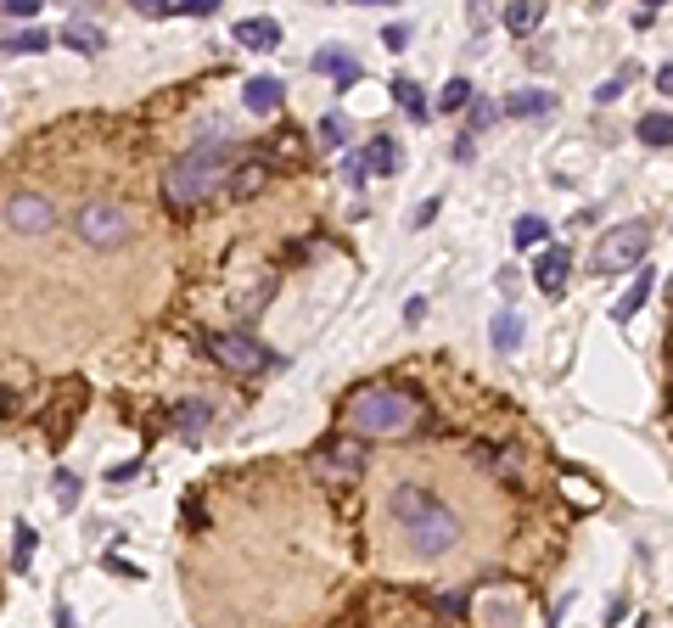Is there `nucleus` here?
<instances>
[{
    "label": "nucleus",
    "instance_id": "nucleus-1",
    "mask_svg": "<svg viewBox=\"0 0 673 628\" xmlns=\"http://www.w3.org/2000/svg\"><path fill=\"white\" fill-rule=\"evenodd\" d=\"M387 516H393V528L416 544L421 556H444V550H455V544H460V516L449 511L432 488H421V483H399V488H393Z\"/></svg>",
    "mask_w": 673,
    "mask_h": 628
},
{
    "label": "nucleus",
    "instance_id": "nucleus-2",
    "mask_svg": "<svg viewBox=\"0 0 673 628\" xmlns=\"http://www.w3.org/2000/svg\"><path fill=\"white\" fill-rule=\"evenodd\" d=\"M225 180H230V146L225 141H208V146H191L186 157H174V169H169V180H163V191H169L174 208H191V202L214 197Z\"/></svg>",
    "mask_w": 673,
    "mask_h": 628
},
{
    "label": "nucleus",
    "instance_id": "nucleus-3",
    "mask_svg": "<svg viewBox=\"0 0 673 628\" xmlns=\"http://www.w3.org/2000/svg\"><path fill=\"white\" fill-rule=\"evenodd\" d=\"M348 421H354L359 432H404L416 421V399H410L404 387H365V393H354V404H348Z\"/></svg>",
    "mask_w": 673,
    "mask_h": 628
},
{
    "label": "nucleus",
    "instance_id": "nucleus-4",
    "mask_svg": "<svg viewBox=\"0 0 673 628\" xmlns=\"http://www.w3.org/2000/svg\"><path fill=\"white\" fill-rule=\"evenodd\" d=\"M73 236L96 253H113L129 242V214L118 202H85V208H73Z\"/></svg>",
    "mask_w": 673,
    "mask_h": 628
},
{
    "label": "nucleus",
    "instance_id": "nucleus-5",
    "mask_svg": "<svg viewBox=\"0 0 673 628\" xmlns=\"http://www.w3.org/2000/svg\"><path fill=\"white\" fill-rule=\"evenodd\" d=\"M645 253H651V225H645V219H629V225H617V230L601 236V247H595V270L623 275V270H634Z\"/></svg>",
    "mask_w": 673,
    "mask_h": 628
},
{
    "label": "nucleus",
    "instance_id": "nucleus-6",
    "mask_svg": "<svg viewBox=\"0 0 673 628\" xmlns=\"http://www.w3.org/2000/svg\"><path fill=\"white\" fill-rule=\"evenodd\" d=\"M315 471L326 477V483L337 488H354L359 477H365V443L359 438H331L315 449Z\"/></svg>",
    "mask_w": 673,
    "mask_h": 628
},
{
    "label": "nucleus",
    "instance_id": "nucleus-7",
    "mask_svg": "<svg viewBox=\"0 0 673 628\" xmlns=\"http://www.w3.org/2000/svg\"><path fill=\"white\" fill-rule=\"evenodd\" d=\"M0 214H6V230H17V236H45V230H57V202L45 197V191H12Z\"/></svg>",
    "mask_w": 673,
    "mask_h": 628
},
{
    "label": "nucleus",
    "instance_id": "nucleus-8",
    "mask_svg": "<svg viewBox=\"0 0 673 628\" xmlns=\"http://www.w3.org/2000/svg\"><path fill=\"white\" fill-rule=\"evenodd\" d=\"M202 348H208L225 371H264V365H270V354H264L253 337H242V331H208Z\"/></svg>",
    "mask_w": 673,
    "mask_h": 628
},
{
    "label": "nucleus",
    "instance_id": "nucleus-9",
    "mask_svg": "<svg viewBox=\"0 0 673 628\" xmlns=\"http://www.w3.org/2000/svg\"><path fill=\"white\" fill-rule=\"evenodd\" d=\"M281 79H270V73H258V79H247V90H242V101H247V113H258V118H270V113H281Z\"/></svg>",
    "mask_w": 673,
    "mask_h": 628
},
{
    "label": "nucleus",
    "instance_id": "nucleus-10",
    "mask_svg": "<svg viewBox=\"0 0 673 628\" xmlns=\"http://www.w3.org/2000/svg\"><path fill=\"white\" fill-rule=\"evenodd\" d=\"M315 73H326V79H337V85H359V62L348 57L343 45H326V51H315Z\"/></svg>",
    "mask_w": 673,
    "mask_h": 628
},
{
    "label": "nucleus",
    "instance_id": "nucleus-11",
    "mask_svg": "<svg viewBox=\"0 0 673 628\" xmlns=\"http://www.w3.org/2000/svg\"><path fill=\"white\" fill-rule=\"evenodd\" d=\"M567 270H573L567 247H545V253H539V264H533V281H539V292H561Z\"/></svg>",
    "mask_w": 673,
    "mask_h": 628
},
{
    "label": "nucleus",
    "instance_id": "nucleus-12",
    "mask_svg": "<svg viewBox=\"0 0 673 628\" xmlns=\"http://www.w3.org/2000/svg\"><path fill=\"white\" fill-rule=\"evenodd\" d=\"M236 40H242L247 51H275V45H281V23H275V17H242V23H236Z\"/></svg>",
    "mask_w": 673,
    "mask_h": 628
},
{
    "label": "nucleus",
    "instance_id": "nucleus-13",
    "mask_svg": "<svg viewBox=\"0 0 673 628\" xmlns=\"http://www.w3.org/2000/svg\"><path fill=\"white\" fill-rule=\"evenodd\" d=\"M264 180H270V163H230V180L225 186L236 191V197H253V191H264Z\"/></svg>",
    "mask_w": 673,
    "mask_h": 628
},
{
    "label": "nucleus",
    "instance_id": "nucleus-14",
    "mask_svg": "<svg viewBox=\"0 0 673 628\" xmlns=\"http://www.w3.org/2000/svg\"><path fill=\"white\" fill-rule=\"evenodd\" d=\"M62 45H68V51L96 57V51H107V34H101L96 23H62Z\"/></svg>",
    "mask_w": 673,
    "mask_h": 628
},
{
    "label": "nucleus",
    "instance_id": "nucleus-15",
    "mask_svg": "<svg viewBox=\"0 0 673 628\" xmlns=\"http://www.w3.org/2000/svg\"><path fill=\"white\" fill-rule=\"evenodd\" d=\"M500 23L511 34H533L539 23H545V6H539V0H516V6H505V12H500Z\"/></svg>",
    "mask_w": 673,
    "mask_h": 628
},
{
    "label": "nucleus",
    "instance_id": "nucleus-16",
    "mask_svg": "<svg viewBox=\"0 0 673 628\" xmlns=\"http://www.w3.org/2000/svg\"><path fill=\"white\" fill-rule=\"evenodd\" d=\"M651 286H657V270H640V275H634V286H629V292H623V298H617V320H629V314H640L645 309V298H651Z\"/></svg>",
    "mask_w": 673,
    "mask_h": 628
},
{
    "label": "nucleus",
    "instance_id": "nucleus-17",
    "mask_svg": "<svg viewBox=\"0 0 673 628\" xmlns=\"http://www.w3.org/2000/svg\"><path fill=\"white\" fill-rule=\"evenodd\" d=\"M550 101H556L550 90H516V96L505 101V113L511 118H539V113H550Z\"/></svg>",
    "mask_w": 673,
    "mask_h": 628
},
{
    "label": "nucleus",
    "instance_id": "nucleus-18",
    "mask_svg": "<svg viewBox=\"0 0 673 628\" xmlns=\"http://www.w3.org/2000/svg\"><path fill=\"white\" fill-rule=\"evenodd\" d=\"M488 337H494L500 354H516V343H522V320H516L511 309H500V314H494V326H488Z\"/></svg>",
    "mask_w": 673,
    "mask_h": 628
},
{
    "label": "nucleus",
    "instance_id": "nucleus-19",
    "mask_svg": "<svg viewBox=\"0 0 673 628\" xmlns=\"http://www.w3.org/2000/svg\"><path fill=\"white\" fill-rule=\"evenodd\" d=\"M359 163H365V169H376V174H393V169L404 163V157H399V146H393V141L382 135V141L365 146V157H359Z\"/></svg>",
    "mask_w": 673,
    "mask_h": 628
},
{
    "label": "nucleus",
    "instance_id": "nucleus-20",
    "mask_svg": "<svg viewBox=\"0 0 673 628\" xmlns=\"http://www.w3.org/2000/svg\"><path fill=\"white\" fill-rule=\"evenodd\" d=\"M640 141H645V146H657V152L673 141V118L662 113V107H657V113H645V118H640Z\"/></svg>",
    "mask_w": 673,
    "mask_h": 628
},
{
    "label": "nucleus",
    "instance_id": "nucleus-21",
    "mask_svg": "<svg viewBox=\"0 0 673 628\" xmlns=\"http://www.w3.org/2000/svg\"><path fill=\"white\" fill-rule=\"evenodd\" d=\"M34 544H40V533H34L29 522H17V539H12V567H17V572L34 567Z\"/></svg>",
    "mask_w": 673,
    "mask_h": 628
},
{
    "label": "nucleus",
    "instance_id": "nucleus-22",
    "mask_svg": "<svg viewBox=\"0 0 673 628\" xmlns=\"http://www.w3.org/2000/svg\"><path fill=\"white\" fill-rule=\"evenodd\" d=\"M545 236H550V225H545L539 214H522V219H516V230H511V242H516V247H539Z\"/></svg>",
    "mask_w": 673,
    "mask_h": 628
},
{
    "label": "nucleus",
    "instance_id": "nucleus-23",
    "mask_svg": "<svg viewBox=\"0 0 673 628\" xmlns=\"http://www.w3.org/2000/svg\"><path fill=\"white\" fill-rule=\"evenodd\" d=\"M214 427V410H208V404H180V432H186V438H197V432H208Z\"/></svg>",
    "mask_w": 673,
    "mask_h": 628
},
{
    "label": "nucleus",
    "instance_id": "nucleus-24",
    "mask_svg": "<svg viewBox=\"0 0 673 628\" xmlns=\"http://www.w3.org/2000/svg\"><path fill=\"white\" fill-rule=\"evenodd\" d=\"M348 135H354L348 113H326V118H320V146H348Z\"/></svg>",
    "mask_w": 673,
    "mask_h": 628
},
{
    "label": "nucleus",
    "instance_id": "nucleus-25",
    "mask_svg": "<svg viewBox=\"0 0 673 628\" xmlns=\"http://www.w3.org/2000/svg\"><path fill=\"white\" fill-rule=\"evenodd\" d=\"M393 96H399V107H404L410 118H427V101H421L416 79H393Z\"/></svg>",
    "mask_w": 673,
    "mask_h": 628
},
{
    "label": "nucleus",
    "instance_id": "nucleus-26",
    "mask_svg": "<svg viewBox=\"0 0 673 628\" xmlns=\"http://www.w3.org/2000/svg\"><path fill=\"white\" fill-rule=\"evenodd\" d=\"M0 45H6V51H45L51 34H45V29H23V34H0Z\"/></svg>",
    "mask_w": 673,
    "mask_h": 628
},
{
    "label": "nucleus",
    "instance_id": "nucleus-27",
    "mask_svg": "<svg viewBox=\"0 0 673 628\" xmlns=\"http://www.w3.org/2000/svg\"><path fill=\"white\" fill-rule=\"evenodd\" d=\"M466 101H472V85H466V79H449L444 96H438V113H460Z\"/></svg>",
    "mask_w": 673,
    "mask_h": 628
},
{
    "label": "nucleus",
    "instance_id": "nucleus-28",
    "mask_svg": "<svg viewBox=\"0 0 673 628\" xmlns=\"http://www.w3.org/2000/svg\"><path fill=\"white\" fill-rule=\"evenodd\" d=\"M0 12L12 17V23H34L40 17V0H0Z\"/></svg>",
    "mask_w": 673,
    "mask_h": 628
},
{
    "label": "nucleus",
    "instance_id": "nucleus-29",
    "mask_svg": "<svg viewBox=\"0 0 673 628\" xmlns=\"http://www.w3.org/2000/svg\"><path fill=\"white\" fill-rule=\"evenodd\" d=\"M169 12H180V17H214L219 0H169Z\"/></svg>",
    "mask_w": 673,
    "mask_h": 628
},
{
    "label": "nucleus",
    "instance_id": "nucleus-30",
    "mask_svg": "<svg viewBox=\"0 0 673 628\" xmlns=\"http://www.w3.org/2000/svg\"><path fill=\"white\" fill-rule=\"evenodd\" d=\"M57 494H62V505H73V494H79V477L73 471H57Z\"/></svg>",
    "mask_w": 673,
    "mask_h": 628
},
{
    "label": "nucleus",
    "instance_id": "nucleus-31",
    "mask_svg": "<svg viewBox=\"0 0 673 628\" xmlns=\"http://www.w3.org/2000/svg\"><path fill=\"white\" fill-rule=\"evenodd\" d=\"M623 85H629V73H617V79H606V85L595 90V101H617V90H623Z\"/></svg>",
    "mask_w": 673,
    "mask_h": 628
},
{
    "label": "nucleus",
    "instance_id": "nucleus-32",
    "mask_svg": "<svg viewBox=\"0 0 673 628\" xmlns=\"http://www.w3.org/2000/svg\"><path fill=\"white\" fill-rule=\"evenodd\" d=\"M421 314H427V298H410V303H404V320H410V326H416Z\"/></svg>",
    "mask_w": 673,
    "mask_h": 628
},
{
    "label": "nucleus",
    "instance_id": "nucleus-33",
    "mask_svg": "<svg viewBox=\"0 0 673 628\" xmlns=\"http://www.w3.org/2000/svg\"><path fill=\"white\" fill-rule=\"evenodd\" d=\"M432 214H438V202H421L416 214H410V225H416V230H421V225H427V219H432Z\"/></svg>",
    "mask_w": 673,
    "mask_h": 628
},
{
    "label": "nucleus",
    "instance_id": "nucleus-34",
    "mask_svg": "<svg viewBox=\"0 0 673 628\" xmlns=\"http://www.w3.org/2000/svg\"><path fill=\"white\" fill-rule=\"evenodd\" d=\"M57 628H79V623H73V612H68V606L57 612Z\"/></svg>",
    "mask_w": 673,
    "mask_h": 628
},
{
    "label": "nucleus",
    "instance_id": "nucleus-35",
    "mask_svg": "<svg viewBox=\"0 0 673 628\" xmlns=\"http://www.w3.org/2000/svg\"><path fill=\"white\" fill-rule=\"evenodd\" d=\"M0 415H12V393L6 387H0Z\"/></svg>",
    "mask_w": 673,
    "mask_h": 628
}]
</instances>
